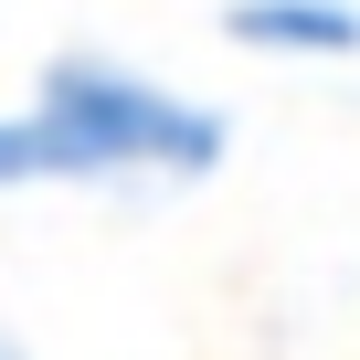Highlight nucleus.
<instances>
[{
  "instance_id": "obj_3",
  "label": "nucleus",
  "mask_w": 360,
  "mask_h": 360,
  "mask_svg": "<svg viewBox=\"0 0 360 360\" xmlns=\"http://www.w3.org/2000/svg\"><path fill=\"white\" fill-rule=\"evenodd\" d=\"M0 360H32V349H22V339H11V328H0Z\"/></svg>"
},
{
  "instance_id": "obj_2",
  "label": "nucleus",
  "mask_w": 360,
  "mask_h": 360,
  "mask_svg": "<svg viewBox=\"0 0 360 360\" xmlns=\"http://www.w3.org/2000/svg\"><path fill=\"white\" fill-rule=\"evenodd\" d=\"M223 43L265 64H349L360 0H223Z\"/></svg>"
},
{
  "instance_id": "obj_1",
  "label": "nucleus",
  "mask_w": 360,
  "mask_h": 360,
  "mask_svg": "<svg viewBox=\"0 0 360 360\" xmlns=\"http://www.w3.org/2000/svg\"><path fill=\"white\" fill-rule=\"evenodd\" d=\"M233 148V127L117 53H53L22 106H0V191H117L159 180L191 191Z\"/></svg>"
}]
</instances>
